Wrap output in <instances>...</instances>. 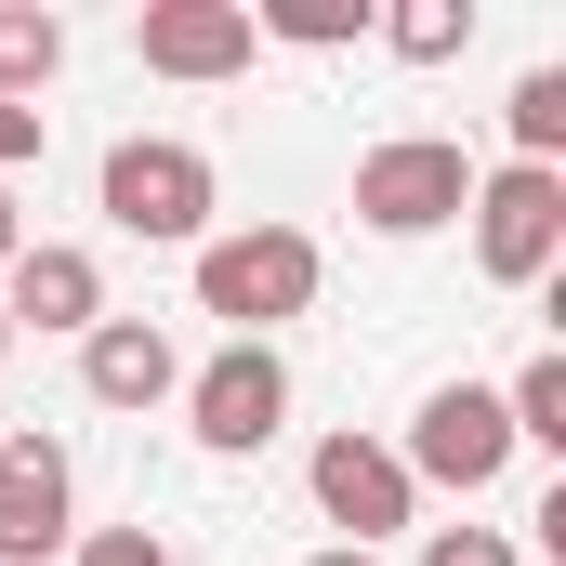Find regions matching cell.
<instances>
[{
	"instance_id": "obj_1",
	"label": "cell",
	"mask_w": 566,
	"mask_h": 566,
	"mask_svg": "<svg viewBox=\"0 0 566 566\" xmlns=\"http://www.w3.org/2000/svg\"><path fill=\"white\" fill-rule=\"evenodd\" d=\"M329 251L303 224H238V238H198V316H224V343H277L290 316L316 303Z\"/></svg>"
},
{
	"instance_id": "obj_2",
	"label": "cell",
	"mask_w": 566,
	"mask_h": 566,
	"mask_svg": "<svg viewBox=\"0 0 566 566\" xmlns=\"http://www.w3.org/2000/svg\"><path fill=\"white\" fill-rule=\"evenodd\" d=\"M93 198H106V224H119V238H145V251H198V238H211V211H224L211 158H198L185 133H119Z\"/></svg>"
},
{
	"instance_id": "obj_3",
	"label": "cell",
	"mask_w": 566,
	"mask_h": 566,
	"mask_svg": "<svg viewBox=\"0 0 566 566\" xmlns=\"http://www.w3.org/2000/svg\"><path fill=\"white\" fill-rule=\"evenodd\" d=\"M474 211V158L448 133H382L356 158V224L369 238H434V224H461Z\"/></svg>"
},
{
	"instance_id": "obj_4",
	"label": "cell",
	"mask_w": 566,
	"mask_h": 566,
	"mask_svg": "<svg viewBox=\"0 0 566 566\" xmlns=\"http://www.w3.org/2000/svg\"><path fill=\"white\" fill-rule=\"evenodd\" d=\"M474 264L488 290H541L566 264V171H474Z\"/></svg>"
},
{
	"instance_id": "obj_5",
	"label": "cell",
	"mask_w": 566,
	"mask_h": 566,
	"mask_svg": "<svg viewBox=\"0 0 566 566\" xmlns=\"http://www.w3.org/2000/svg\"><path fill=\"white\" fill-rule=\"evenodd\" d=\"M396 461H409V488H461V501H488V488L514 474V422H501V382H434Z\"/></svg>"
},
{
	"instance_id": "obj_6",
	"label": "cell",
	"mask_w": 566,
	"mask_h": 566,
	"mask_svg": "<svg viewBox=\"0 0 566 566\" xmlns=\"http://www.w3.org/2000/svg\"><path fill=\"white\" fill-rule=\"evenodd\" d=\"M185 422H198L211 461L277 448V422H290V356H277V343H224V356H198V369H185Z\"/></svg>"
},
{
	"instance_id": "obj_7",
	"label": "cell",
	"mask_w": 566,
	"mask_h": 566,
	"mask_svg": "<svg viewBox=\"0 0 566 566\" xmlns=\"http://www.w3.org/2000/svg\"><path fill=\"white\" fill-rule=\"evenodd\" d=\"M303 488H316V514L343 527V554H382L409 514H422V488H409V461L382 448V434H316V461H303Z\"/></svg>"
},
{
	"instance_id": "obj_8",
	"label": "cell",
	"mask_w": 566,
	"mask_h": 566,
	"mask_svg": "<svg viewBox=\"0 0 566 566\" xmlns=\"http://www.w3.org/2000/svg\"><path fill=\"white\" fill-rule=\"evenodd\" d=\"M80 541V461L66 434H0V566H53Z\"/></svg>"
},
{
	"instance_id": "obj_9",
	"label": "cell",
	"mask_w": 566,
	"mask_h": 566,
	"mask_svg": "<svg viewBox=\"0 0 566 566\" xmlns=\"http://www.w3.org/2000/svg\"><path fill=\"white\" fill-rule=\"evenodd\" d=\"M133 53L145 80H251V0H145L133 13Z\"/></svg>"
},
{
	"instance_id": "obj_10",
	"label": "cell",
	"mask_w": 566,
	"mask_h": 566,
	"mask_svg": "<svg viewBox=\"0 0 566 566\" xmlns=\"http://www.w3.org/2000/svg\"><path fill=\"white\" fill-rule=\"evenodd\" d=\"M80 396H93V409H158V396H185V343H171L158 316H93V329H80Z\"/></svg>"
},
{
	"instance_id": "obj_11",
	"label": "cell",
	"mask_w": 566,
	"mask_h": 566,
	"mask_svg": "<svg viewBox=\"0 0 566 566\" xmlns=\"http://www.w3.org/2000/svg\"><path fill=\"white\" fill-rule=\"evenodd\" d=\"M0 316H13V343H27V329H93V316H106V264H93L80 238H27V251L0 264Z\"/></svg>"
},
{
	"instance_id": "obj_12",
	"label": "cell",
	"mask_w": 566,
	"mask_h": 566,
	"mask_svg": "<svg viewBox=\"0 0 566 566\" xmlns=\"http://www.w3.org/2000/svg\"><path fill=\"white\" fill-rule=\"evenodd\" d=\"M53 66H66V13L0 0V106H40V93H53Z\"/></svg>"
},
{
	"instance_id": "obj_13",
	"label": "cell",
	"mask_w": 566,
	"mask_h": 566,
	"mask_svg": "<svg viewBox=\"0 0 566 566\" xmlns=\"http://www.w3.org/2000/svg\"><path fill=\"white\" fill-rule=\"evenodd\" d=\"M382 40H396V66H461L474 53V0H396V13H369Z\"/></svg>"
},
{
	"instance_id": "obj_14",
	"label": "cell",
	"mask_w": 566,
	"mask_h": 566,
	"mask_svg": "<svg viewBox=\"0 0 566 566\" xmlns=\"http://www.w3.org/2000/svg\"><path fill=\"white\" fill-rule=\"evenodd\" d=\"M501 422H514V448H566V343H541L501 382Z\"/></svg>"
},
{
	"instance_id": "obj_15",
	"label": "cell",
	"mask_w": 566,
	"mask_h": 566,
	"mask_svg": "<svg viewBox=\"0 0 566 566\" xmlns=\"http://www.w3.org/2000/svg\"><path fill=\"white\" fill-rule=\"evenodd\" d=\"M251 40H290V53H343V40H369V0H264V13H251Z\"/></svg>"
},
{
	"instance_id": "obj_16",
	"label": "cell",
	"mask_w": 566,
	"mask_h": 566,
	"mask_svg": "<svg viewBox=\"0 0 566 566\" xmlns=\"http://www.w3.org/2000/svg\"><path fill=\"white\" fill-rule=\"evenodd\" d=\"M514 158H527V171L566 158V66H527V80H514Z\"/></svg>"
},
{
	"instance_id": "obj_17",
	"label": "cell",
	"mask_w": 566,
	"mask_h": 566,
	"mask_svg": "<svg viewBox=\"0 0 566 566\" xmlns=\"http://www.w3.org/2000/svg\"><path fill=\"white\" fill-rule=\"evenodd\" d=\"M66 566H171V541H158V527H80Z\"/></svg>"
},
{
	"instance_id": "obj_18",
	"label": "cell",
	"mask_w": 566,
	"mask_h": 566,
	"mask_svg": "<svg viewBox=\"0 0 566 566\" xmlns=\"http://www.w3.org/2000/svg\"><path fill=\"white\" fill-rule=\"evenodd\" d=\"M409 566H527V554H514L501 527H434V541H422Z\"/></svg>"
},
{
	"instance_id": "obj_19",
	"label": "cell",
	"mask_w": 566,
	"mask_h": 566,
	"mask_svg": "<svg viewBox=\"0 0 566 566\" xmlns=\"http://www.w3.org/2000/svg\"><path fill=\"white\" fill-rule=\"evenodd\" d=\"M40 145H53L40 106H0V185H13V171H40Z\"/></svg>"
},
{
	"instance_id": "obj_20",
	"label": "cell",
	"mask_w": 566,
	"mask_h": 566,
	"mask_svg": "<svg viewBox=\"0 0 566 566\" xmlns=\"http://www.w3.org/2000/svg\"><path fill=\"white\" fill-rule=\"evenodd\" d=\"M13 251H27V224H13V185H0V264H13Z\"/></svg>"
},
{
	"instance_id": "obj_21",
	"label": "cell",
	"mask_w": 566,
	"mask_h": 566,
	"mask_svg": "<svg viewBox=\"0 0 566 566\" xmlns=\"http://www.w3.org/2000/svg\"><path fill=\"white\" fill-rule=\"evenodd\" d=\"M303 566H382V554H343V541H329V554H303Z\"/></svg>"
},
{
	"instance_id": "obj_22",
	"label": "cell",
	"mask_w": 566,
	"mask_h": 566,
	"mask_svg": "<svg viewBox=\"0 0 566 566\" xmlns=\"http://www.w3.org/2000/svg\"><path fill=\"white\" fill-rule=\"evenodd\" d=\"M0 356H13V316H0Z\"/></svg>"
},
{
	"instance_id": "obj_23",
	"label": "cell",
	"mask_w": 566,
	"mask_h": 566,
	"mask_svg": "<svg viewBox=\"0 0 566 566\" xmlns=\"http://www.w3.org/2000/svg\"><path fill=\"white\" fill-rule=\"evenodd\" d=\"M0 434H13V422H0Z\"/></svg>"
}]
</instances>
